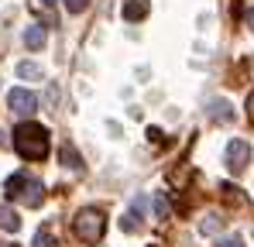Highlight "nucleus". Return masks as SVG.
<instances>
[{
    "mask_svg": "<svg viewBox=\"0 0 254 247\" xmlns=\"http://www.w3.org/2000/svg\"><path fill=\"white\" fill-rule=\"evenodd\" d=\"M31 247H59V237L52 234V227H42V230L35 234V241H31Z\"/></svg>",
    "mask_w": 254,
    "mask_h": 247,
    "instance_id": "10",
    "label": "nucleus"
},
{
    "mask_svg": "<svg viewBox=\"0 0 254 247\" xmlns=\"http://www.w3.org/2000/svg\"><path fill=\"white\" fill-rule=\"evenodd\" d=\"M42 3H45V7H55V0H42Z\"/></svg>",
    "mask_w": 254,
    "mask_h": 247,
    "instance_id": "22",
    "label": "nucleus"
},
{
    "mask_svg": "<svg viewBox=\"0 0 254 247\" xmlns=\"http://www.w3.org/2000/svg\"><path fill=\"white\" fill-rule=\"evenodd\" d=\"M72 230H76V237H79L83 244H100V241H103V230H107V220H103V213H100L96 206H86V209L76 213Z\"/></svg>",
    "mask_w": 254,
    "mask_h": 247,
    "instance_id": "3",
    "label": "nucleus"
},
{
    "mask_svg": "<svg viewBox=\"0 0 254 247\" xmlns=\"http://www.w3.org/2000/svg\"><path fill=\"white\" fill-rule=\"evenodd\" d=\"M62 162L69 165V168H79V165H83V162H79V155H76V151H72V148H69V144H65V148H62Z\"/></svg>",
    "mask_w": 254,
    "mask_h": 247,
    "instance_id": "16",
    "label": "nucleus"
},
{
    "mask_svg": "<svg viewBox=\"0 0 254 247\" xmlns=\"http://www.w3.org/2000/svg\"><path fill=\"white\" fill-rule=\"evenodd\" d=\"M220 227H223V220H220L216 213H210V216H203V223H199V230H203V234H216Z\"/></svg>",
    "mask_w": 254,
    "mask_h": 247,
    "instance_id": "13",
    "label": "nucleus"
},
{
    "mask_svg": "<svg viewBox=\"0 0 254 247\" xmlns=\"http://www.w3.org/2000/svg\"><path fill=\"white\" fill-rule=\"evenodd\" d=\"M220 192H223V199H227V203H234V206H241V203H244L241 189H234V185H220Z\"/></svg>",
    "mask_w": 254,
    "mask_h": 247,
    "instance_id": "14",
    "label": "nucleus"
},
{
    "mask_svg": "<svg viewBox=\"0 0 254 247\" xmlns=\"http://www.w3.org/2000/svg\"><path fill=\"white\" fill-rule=\"evenodd\" d=\"M3 141H7V137H3V130H0V148H3Z\"/></svg>",
    "mask_w": 254,
    "mask_h": 247,
    "instance_id": "23",
    "label": "nucleus"
},
{
    "mask_svg": "<svg viewBox=\"0 0 254 247\" xmlns=\"http://www.w3.org/2000/svg\"><path fill=\"white\" fill-rule=\"evenodd\" d=\"M10 141H14V151H17L21 158H28V162H42V158H48V148H52L48 130H45L42 124H35V121L17 124V130H14Z\"/></svg>",
    "mask_w": 254,
    "mask_h": 247,
    "instance_id": "1",
    "label": "nucleus"
},
{
    "mask_svg": "<svg viewBox=\"0 0 254 247\" xmlns=\"http://www.w3.org/2000/svg\"><path fill=\"white\" fill-rule=\"evenodd\" d=\"M220 247H244V241H241V237H223Z\"/></svg>",
    "mask_w": 254,
    "mask_h": 247,
    "instance_id": "19",
    "label": "nucleus"
},
{
    "mask_svg": "<svg viewBox=\"0 0 254 247\" xmlns=\"http://www.w3.org/2000/svg\"><path fill=\"white\" fill-rule=\"evenodd\" d=\"M155 213H158V220H169L172 216V206H169V196H165V192L155 196Z\"/></svg>",
    "mask_w": 254,
    "mask_h": 247,
    "instance_id": "12",
    "label": "nucleus"
},
{
    "mask_svg": "<svg viewBox=\"0 0 254 247\" xmlns=\"http://www.w3.org/2000/svg\"><path fill=\"white\" fill-rule=\"evenodd\" d=\"M17 76H21V79H42V65H35V62H21V65H17Z\"/></svg>",
    "mask_w": 254,
    "mask_h": 247,
    "instance_id": "11",
    "label": "nucleus"
},
{
    "mask_svg": "<svg viewBox=\"0 0 254 247\" xmlns=\"http://www.w3.org/2000/svg\"><path fill=\"white\" fill-rule=\"evenodd\" d=\"M248 165H251V144L241 141V137H234V141L227 144V168H230L234 175H241Z\"/></svg>",
    "mask_w": 254,
    "mask_h": 247,
    "instance_id": "5",
    "label": "nucleus"
},
{
    "mask_svg": "<svg viewBox=\"0 0 254 247\" xmlns=\"http://www.w3.org/2000/svg\"><path fill=\"white\" fill-rule=\"evenodd\" d=\"M45 41H48V31H45V24H31V28H24V48H31V52H42Z\"/></svg>",
    "mask_w": 254,
    "mask_h": 247,
    "instance_id": "6",
    "label": "nucleus"
},
{
    "mask_svg": "<svg viewBox=\"0 0 254 247\" xmlns=\"http://www.w3.org/2000/svg\"><path fill=\"white\" fill-rule=\"evenodd\" d=\"M210 117L216 124H230V121H234V110H230L227 100H213V103H210Z\"/></svg>",
    "mask_w": 254,
    "mask_h": 247,
    "instance_id": "8",
    "label": "nucleus"
},
{
    "mask_svg": "<svg viewBox=\"0 0 254 247\" xmlns=\"http://www.w3.org/2000/svg\"><path fill=\"white\" fill-rule=\"evenodd\" d=\"M137 227H141V213H134V209H130L124 220H121V230H127V234H130V230H137Z\"/></svg>",
    "mask_w": 254,
    "mask_h": 247,
    "instance_id": "15",
    "label": "nucleus"
},
{
    "mask_svg": "<svg viewBox=\"0 0 254 247\" xmlns=\"http://www.w3.org/2000/svg\"><path fill=\"white\" fill-rule=\"evenodd\" d=\"M7 107H10V114H17V117H31V114L38 110V96H35L31 89L17 86V89L7 93Z\"/></svg>",
    "mask_w": 254,
    "mask_h": 247,
    "instance_id": "4",
    "label": "nucleus"
},
{
    "mask_svg": "<svg viewBox=\"0 0 254 247\" xmlns=\"http://www.w3.org/2000/svg\"><path fill=\"white\" fill-rule=\"evenodd\" d=\"M0 230H7V234H17L21 230V220H17V213L10 206H0Z\"/></svg>",
    "mask_w": 254,
    "mask_h": 247,
    "instance_id": "9",
    "label": "nucleus"
},
{
    "mask_svg": "<svg viewBox=\"0 0 254 247\" xmlns=\"http://www.w3.org/2000/svg\"><path fill=\"white\" fill-rule=\"evenodd\" d=\"M3 192H7V199H17V203H24L28 209L45 203V185L38 179H28V172H14L3 182Z\"/></svg>",
    "mask_w": 254,
    "mask_h": 247,
    "instance_id": "2",
    "label": "nucleus"
},
{
    "mask_svg": "<svg viewBox=\"0 0 254 247\" xmlns=\"http://www.w3.org/2000/svg\"><path fill=\"white\" fill-rule=\"evenodd\" d=\"M86 7H89V0H65V10L69 14H83Z\"/></svg>",
    "mask_w": 254,
    "mask_h": 247,
    "instance_id": "17",
    "label": "nucleus"
},
{
    "mask_svg": "<svg viewBox=\"0 0 254 247\" xmlns=\"http://www.w3.org/2000/svg\"><path fill=\"white\" fill-rule=\"evenodd\" d=\"M248 28H251V31H254V7H251V10H248Z\"/></svg>",
    "mask_w": 254,
    "mask_h": 247,
    "instance_id": "20",
    "label": "nucleus"
},
{
    "mask_svg": "<svg viewBox=\"0 0 254 247\" xmlns=\"http://www.w3.org/2000/svg\"><path fill=\"white\" fill-rule=\"evenodd\" d=\"M148 141H155V144H162L165 137H162V130H158V127H148Z\"/></svg>",
    "mask_w": 254,
    "mask_h": 247,
    "instance_id": "18",
    "label": "nucleus"
},
{
    "mask_svg": "<svg viewBox=\"0 0 254 247\" xmlns=\"http://www.w3.org/2000/svg\"><path fill=\"white\" fill-rule=\"evenodd\" d=\"M248 110H251V121H254V93H251V100H248Z\"/></svg>",
    "mask_w": 254,
    "mask_h": 247,
    "instance_id": "21",
    "label": "nucleus"
},
{
    "mask_svg": "<svg viewBox=\"0 0 254 247\" xmlns=\"http://www.w3.org/2000/svg\"><path fill=\"white\" fill-rule=\"evenodd\" d=\"M124 17L127 21H144L148 17V0H124Z\"/></svg>",
    "mask_w": 254,
    "mask_h": 247,
    "instance_id": "7",
    "label": "nucleus"
}]
</instances>
